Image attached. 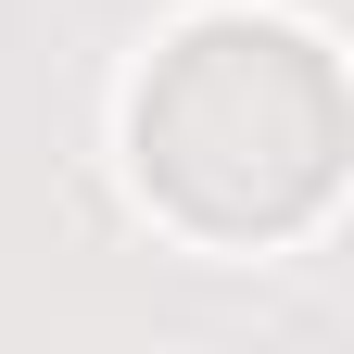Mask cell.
<instances>
[{
	"label": "cell",
	"mask_w": 354,
	"mask_h": 354,
	"mask_svg": "<svg viewBox=\"0 0 354 354\" xmlns=\"http://www.w3.org/2000/svg\"><path fill=\"white\" fill-rule=\"evenodd\" d=\"M342 76L304 26H190L140 76V190L190 241H279L329 203Z\"/></svg>",
	"instance_id": "obj_1"
}]
</instances>
